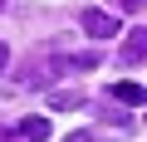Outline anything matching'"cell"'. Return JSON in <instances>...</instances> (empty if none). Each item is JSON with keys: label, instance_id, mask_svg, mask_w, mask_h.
<instances>
[{"label": "cell", "instance_id": "6da1fadb", "mask_svg": "<svg viewBox=\"0 0 147 142\" xmlns=\"http://www.w3.org/2000/svg\"><path fill=\"white\" fill-rule=\"evenodd\" d=\"M79 25H84L88 34H98V39L123 34V30H118V15H108V10H84V15H79Z\"/></svg>", "mask_w": 147, "mask_h": 142}, {"label": "cell", "instance_id": "5b68a950", "mask_svg": "<svg viewBox=\"0 0 147 142\" xmlns=\"http://www.w3.org/2000/svg\"><path fill=\"white\" fill-rule=\"evenodd\" d=\"M49 108H84V93H49Z\"/></svg>", "mask_w": 147, "mask_h": 142}, {"label": "cell", "instance_id": "277c9868", "mask_svg": "<svg viewBox=\"0 0 147 142\" xmlns=\"http://www.w3.org/2000/svg\"><path fill=\"white\" fill-rule=\"evenodd\" d=\"M20 132H25L30 142H44V137H49V118H25V122H20Z\"/></svg>", "mask_w": 147, "mask_h": 142}, {"label": "cell", "instance_id": "ba28073f", "mask_svg": "<svg viewBox=\"0 0 147 142\" xmlns=\"http://www.w3.org/2000/svg\"><path fill=\"white\" fill-rule=\"evenodd\" d=\"M5 64H10V49H5V44H0V69H5Z\"/></svg>", "mask_w": 147, "mask_h": 142}, {"label": "cell", "instance_id": "8992f818", "mask_svg": "<svg viewBox=\"0 0 147 142\" xmlns=\"http://www.w3.org/2000/svg\"><path fill=\"white\" fill-rule=\"evenodd\" d=\"M118 10H147V0H113Z\"/></svg>", "mask_w": 147, "mask_h": 142}, {"label": "cell", "instance_id": "7a4b0ae2", "mask_svg": "<svg viewBox=\"0 0 147 142\" xmlns=\"http://www.w3.org/2000/svg\"><path fill=\"white\" fill-rule=\"evenodd\" d=\"M142 59H147V25L127 30V39H123V64H142Z\"/></svg>", "mask_w": 147, "mask_h": 142}, {"label": "cell", "instance_id": "52a82bcc", "mask_svg": "<svg viewBox=\"0 0 147 142\" xmlns=\"http://www.w3.org/2000/svg\"><path fill=\"white\" fill-rule=\"evenodd\" d=\"M64 142H98V137H93V132H69Z\"/></svg>", "mask_w": 147, "mask_h": 142}, {"label": "cell", "instance_id": "3957f363", "mask_svg": "<svg viewBox=\"0 0 147 142\" xmlns=\"http://www.w3.org/2000/svg\"><path fill=\"white\" fill-rule=\"evenodd\" d=\"M108 93H113L118 103H132V108H147V88H142V83H127V79H123V83H113Z\"/></svg>", "mask_w": 147, "mask_h": 142}, {"label": "cell", "instance_id": "9c48e42d", "mask_svg": "<svg viewBox=\"0 0 147 142\" xmlns=\"http://www.w3.org/2000/svg\"><path fill=\"white\" fill-rule=\"evenodd\" d=\"M0 5H5V0H0Z\"/></svg>", "mask_w": 147, "mask_h": 142}]
</instances>
